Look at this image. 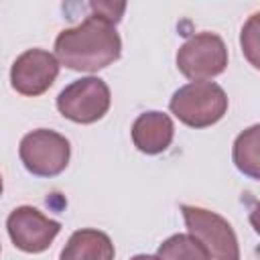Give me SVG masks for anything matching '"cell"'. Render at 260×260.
Wrapping results in <instances>:
<instances>
[{
  "mask_svg": "<svg viewBox=\"0 0 260 260\" xmlns=\"http://www.w3.org/2000/svg\"><path fill=\"white\" fill-rule=\"evenodd\" d=\"M18 154L28 173L37 177H55L65 171L71 156V146L65 136L39 128L20 140Z\"/></svg>",
  "mask_w": 260,
  "mask_h": 260,
  "instance_id": "4",
  "label": "cell"
},
{
  "mask_svg": "<svg viewBox=\"0 0 260 260\" xmlns=\"http://www.w3.org/2000/svg\"><path fill=\"white\" fill-rule=\"evenodd\" d=\"M89 6H91V10L95 14H100L106 20H110L112 24H116L120 20V16H122V12L126 8L124 2H120V4H114V2H91Z\"/></svg>",
  "mask_w": 260,
  "mask_h": 260,
  "instance_id": "14",
  "label": "cell"
},
{
  "mask_svg": "<svg viewBox=\"0 0 260 260\" xmlns=\"http://www.w3.org/2000/svg\"><path fill=\"white\" fill-rule=\"evenodd\" d=\"M130 260H158V256H148V254H138V256H134V258H130Z\"/></svg>",
  "mask_w": 260,
  "mask_h": 260,
  "instance_id": "15",
  "label": "cell"
},
{
  "mask_svg": "<svg viewBox=\"0 0 260 260\" xmlns=\"http://www.w3.org/2000/svg\"><path fill=\"white\" fill-rule=\"evenodd\" d=\"M0 195H2V177H0Z\"/></svg>",
  "mask_w": 260,
  "mask_h": 260,
  "instance_id": "16",
  "label": "cell"
},
{
  "mask_svg": "<svg viewBox=\"0 0 260 260\" xmlns=\"http://www.w3.org/2000/svg\"><path fill=\"white\" fill-rule=\"evenodd\" d=\"M57 110L77 124L98 122L110 110V87L100 77H81L59 93Z\"/></svg>",
  "mask_w": 260,
  "mask_h": 260,
  "instance_id": "6",
  "label": "cell"
},
{
  "mask_svg": "<svg viewBox=\"0 0 260 260\" xmlns=\"http://www.w3.org/2000/svg\"><path fill=\"white\" fill-rule=\"evenodd\" d=\"M8 236L12 244L28 254L45 252L61 230V223L43 215L37 207H16L6 219Z\"/></svg>",
  "mask_w": 260,
  "mask_h": 260,
  "instance_id": "7",
  "label": "cell"
},
{
  "mask_svg": "<svg viewBox=\"0 0 260 260\" xmlns=\"http://www.w3.org/2000/svg\"><path fill=\"white\" fill-rule=\"evenodd\" d=\"M122 53V41L116 26L100 14H89L81 24L65 28L55 41L57 61L73 71H98Z\"/></svg>",
  "mask_w": 260,
  "mask_h": 260,
  "instance_id": "1",
  "label": "cell"
},
{
  "mask_svg": "<svg viewBox=\"0 0 260 260\" xmlns=\"http://www.w3.org/2000/svg\"><path fill=\"white\" fill-rule=\"evenodd\" d=\"M179 71L191 81H207L228 67V49L221 37L199 32L187 39L177 53Z\"/></svg>",
  "mask_w": 260,
  "mask_h": 260,
  "instance_id": "5",
  "label": "cell"
},
{
  "mask_svg": "<svg viewBox=\"0 0 260 260\" xmlns=\"http://www.w3.org/2000/svg\"><path fill=\"white\" fill-rule=\"evenodd\" d=\"M158 260H209V254L191 234H175L158 246Z\"/></svg>",
  "mask_w": 260,
  "mask_h": 260,
  "instance_id": "11",
  "label": "cell"
},
{
  "mask_svg": "<svg viewBox=\"0 0 260 260\" xmlns=\"http://www.w3.org/2000/svg\"><path fill=\"white\" fill-rule=\"evenodd\" d=\"M256 16L258 14H254L250 18V22L246 24V28L242 30V49H244V53L248 55V59L254 67H258V57H256V53H258V32H256L258 18Z\"/></svg>",
  "mask_w": 260,
  "mask_h": 260,
  "instance_id": "13",
  "label": "cell"
},
{
  "mask_svg": "<svg viewBox=\"0 0 260 260\" xmlns=\"http://www.w3.org/2000/svg\"><path fill=\"white\" fill-rule=\"evenodd\" d=\"M59 260H114V244L100 230H77L67 240Z\"/></svg>",
  "mask_w": 260,
  "mask_h": 260,
  "instance_id": "10",
  "label": "cell"
},
{
  "mask_svg": "<svg viewBox=\"0 0 260 260\" xmlns=\"http://www.w3.org/2000/svg\"><path fill=\"white\" fill-rule=\"evenodd\" d=\"M173 120L162 112H144L132 124V142L140 152L158 154L173 142Z\"/></svg>",
  "mask_w": 260,
  "mask_h": 260,
  "instance_id": "9",
  "label": "cell"
},
{
  "mask_svg": "<svg viewBox=\"0 0 260 260\" xmlns=\"http://www.w3.org/2000/svg\"><path fill=\"white\" fill-rule=\"evenodd\" d=\"M169 108L183 124L207 128L223 118L228 95L213 81H191L173 93Z\"/></svg>",
  "mask_w": 260,
  "mask_h": 260,
  "instance_id": "2",
  "label": "cell"
},
{
  "mask_svg": "<svg viewBox=\"0 0 260 260\" xmlns=\"http://www.w3.org/2000/svg\"><path fill=\"white\" fill-rule=\"evenodd\" d=\"M181 213L185 217L189 234L207 250L209 258L240 260L238 238L228 219H223L215 211L195 205H181Z\"/></svg>",
  "mask_w": 260,
  "mask_h": 260,
  "instance_id": "3",
  "label": "cell"
},
{
  "mask_svg": "<svg viewBox=\"0 0 260 260\" xmlns=\"http://www.w3.org/2000/svg\"><path fill=\"white\" fill-rule=\"evenodd\" d=\"M59 75V61L55 55L43 49L24 51L10 69V83L12 87L28 98L45 93Z\"/></svg>",
  "mask_w": 260,
  "mask_h": 260,
  "instance_id": "8",
  "label": "cell"
},
{
  "mask_svg": "<svg viewBox=\"0 0 260 260\" xmlns=\"http://www.w3.org/2000/svg\"><path fill=\"white\" fill-rule=\"evenodd\" d=\"M258 130L260 126H252L242 132L234 142V162L236 167L252 179H258Z\"/></svg>",
  "mask_w": 260,
  "mask_h": 260,
  "instance_id": "12",
  "label": "cell"
}]
</instances>
